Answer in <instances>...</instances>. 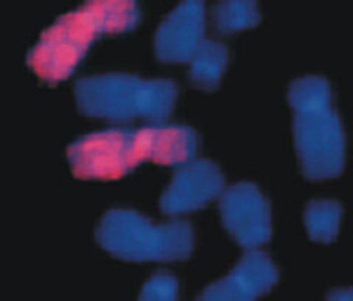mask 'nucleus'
Listing matches in <instances>:
<instances>
[{"label": "nucleus", "instance_id": "obj_1", "mask_svg": "<svg viewBox=\"0 0 353 301\" xmlns=\"http://www.w3.org/2000/svg\"><path fill=\"white\" fill-rule=\"evenodd\" d=\"M199 138L185 125L153 124L140 128H108L74 141L66 152L80 180L114 181L143 162L180 166L196 158Z\"/></svg>", "mask_w": 353, "mask_h": 301}, {"label": "nucleus", "instance_id": "obj_2", "mask_svg": "<svg viewBox=\"0 0 353 301\" xmlns=\"http://www.w3.org/2000/svg\"><path fill=\"white\" fill-rule=\"evenodd\" d=\"M140 21L137 3L131 0H92L62 15L43 31L27 63L46 83L71 76L92 43L103 34H121Z\"/></svg>", "mask_w": 353, "mask_h": 301}, {"label": "nucleus", "instance_id": "obj_3", "mask_svg": "<svg viewBox=\"0 0 353 301\" xmlns=\"http://www.w3.org/2000/svg\"><path fill=\"white\" fill-rule=\"evenodd\" d=\"M74 96L80 112L92 118L162 121L171 115L179 88L170 80L106 74L81 78L74 85Z\"/></svg>", "mask_w": 353, "mask_h": 301}, {"label": "nucleus", "instance_id": "obj_4", "mask_svg": "<svg viewBox=\"0 0 353 301\" xmlns=\"http://www.w3.org/2000/svg\"><path fill=\"white\" fill-rule=\"evenodd\" d=\"M96 240L117 259L127 262H179L190 258L193 228L185 220L154 225L136 210L112 209L99 222Z\"/></svg>", "mask_w": 353, "mask_h": 301}, {"label": "nucleus", "instance_id": "obj_5", "mask_svg": "<svg viewBox=\"0 0 353 301\" xmlns=\"http://www.w3.org/2000/svg\"><path fill=\"white\" fill-rule=\"evenodd\" d=\"M293 136L305 178L330 180L345 169L346 138L343 124L333 106L293 110Z\"/></svg>", "mask_w": 353, "mask_h": 301}, {"label": "nucleus", "instance_id": "obj_6", "mask_svg": "<svg viewBox=\"0 0 353 301\" xmlns=\"http://www.w3.org/2000/svg\"><path fill=\"white\" fill-rule=\"evenodd\" d=\"M219 214L230 237L243 249H258L271 240V206L255 184L225 188L219 197Z\"/></svg>", "mask_w": 353, "mask_h": 301}, {"label": "nucleus", "instance_id": "obj_7", "mask_svg": "<svg viewBox=\"0 0 353 301\" xmlns=\"http://www.w3.org/2000/svg\"><path fill=\"white\" fill-rule=\"evenodd\" d=\"M225 180L218 165L208 159H193L176 166L172 181L161 197L163 215L175 216L205 207L219 198Z\"/></svg>", "mask_w": 353, "mask_h": 301}, {"label": "nucleus", "instance_id": "obj_8", "mask_svg": "<svg viewBox=\"0 0 353 301\" xmlns=\"http://www.w3.org/2000/svg\"><path fill=\"white\" fill-rule=\"evenodd\" d=\"M279 269L267 253L248 250L225 278L206 287L199 300L253 301L271 291L279 282Z\"/></svg>", "mask_w": 353, "mask_h": 301}, {"label": "nucleus", "instance_id": "obj_9", "mask_svg": "<svg viewBox=\"0 0 353 301\" xmlns=\"http://www.w3.org/2000/svg\"><path fill=\"white\" fill-rule=\"evenodd\" d=\"M205 41V3L187 0L165 18L154 36V52L161 62L187 63Z\"/></svg>", "mask_w": 353, "mask_h": 301}, {"label": "nucleus", "instance_id": "obj_10", "mask_svg": "<svg viewBox=\"0 0 353 301\" xmlns=\"http://www.w3.org/2000/svg\"><path fill=\"white\" fill-rule=\"evenodd\" d=\"M227 63L228 49L224 44L205 39L190 61V80L197 88L214 92L225 72Z\"/></svg>", "mask_w": 353, "mask_h": 301}, {"label": "nucleus", "instance_id": "obj_11", "mask_svg": "<svg viewBox=\"0 0 353 301\" xmlns=\"http://www.w3.org/2000/svg\"><path fill=\"white\" fill-rule=\"evenodd\" d=\"M343 215L341 205L334 200H312L305 209V225L307 236L315 242H333L340 229Z\"/></svg>", "mask_w": 353, "mask_h": 301}, {"label": "nucleus", "instance_id": "obj_12", "mask_svg": "<svg viewBox=\"0 0 353 301\" xmlns=\"http://www.w3.org/2000/svg\"><path fill=\"white\" fill-rule=\"evenodd\" d=\"M212 17L221 34L255 28L261 22L258 6L250 0H225L214 6Z\"/></svg>", "mask_w": 353, "mask_h": 301}, {"label": "nucleus", "instance_id": "obj_13", "mask_svg": "<svg viewBox=\"0 0 353 301\" xmlns=\"http://www.w3.org/2000/svg\"><path fill=\"white\" fill-rule=\"evenodd\" d=\"M287 97L293 110L330 105L331 88L325 78L309 75L294 80L289 87Z\"/></svg>", "mask_w": 353, "mask_h": 301}, {"label": "nucleus", "instance_id": "obj_14", "mask_svg": "<svg viewBox=\"0 0 353 301\" xmlns=\"http://www.w3.org/2000/svg\"><path fill=\"white\" fill-rule=\"evenodd\" d=\"M179 297V281L167 272H157L143 285L140 300L143 301H174Z\"/></svg>", "mask_w": 353, "mask_h": 301}, {"label": "nucleus", "instance_id": "obj_15", "mask_svg": "<svg viewBox=\"0 0 353 301\" xmlns=\"http://www.w3.org/2000/svg\"><path fill=\"white\" fill-rule=\"evenodd\" d=\"M328 300H334V301H353V287L350 288H339L331 291L327 297Z\"/></svg>", "mask_w": 353, "mask_h": 301}]
</instances>
